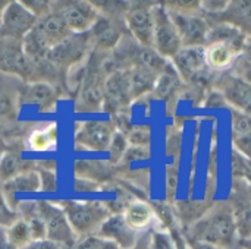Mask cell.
Instances as JSON below:
<instances>
[{
	"mask_svg": "<svg viewBox=\"0 0 251 249\" xmlns=\"http://www.w3.org/2000/svg\"><path fill=\"white\" fill-rule=\"evenodd\" d=\"M184 238L206 242L219 249H232L238 245L237 222L231 203H218L182 233Z\"/></svg>",
	"mask_w": 251,
	"mask_h": 249,
	"instance_id": "obj_1",
	"label": "cell"
},
{
	"mask_svg": "<svg viewBox=\"0 0 251 249\" xmlns=\"http://www.w3.org/2000/svg\"><path fill=\"white\" fill-rule=\"evenodd\" d=\"M72 32L66 28L65 22L54 12L37 21L35 26L22 38L24 53L32 60L46 59L47 53L68 38Z\"/></svg>",
	"mask_w": 251,
	"mask_h": 249,
	"instance_id": "obj_2",
	"label": "cell"
},
{
	"mask_svg": "<svg viewBox=\"0 0 251 249\" xmlns=\"http://www.w3.org/2000/svg\"><path fill=\"white\" fill-rule=\"evenodd\" d=\"M62 210L78 238L96 235L110 216L106 204L100 201H63Z\"/></svg>",
	"mask_w": 251,
	"mask_h": 249,
	"instance_id": "obj_3",
	"label": "cell"
},
{
	"mask_svg": "<svg viewBox=\"0 0 251 249\" xmlns=\"http://www.w3.org/2000/svg\"><path fill=\"white\" fill-rule=\"evenodd\" d=\"M153 21H154L153 50L160 57L172 60L182 48V41L169 12L162 3L153 4Z\"/></svg>",
	"mask_w": 251,
	"mask_h": 249,
	"instance_id": "obj_4",
	"label": "cell"
},
{
	"mask_svg": "<svg viewBox=\"0 0 251 249\" xmlns=\"http://www.w3.org/2000/svg\"><path fill=\"white\" fill-rule=\"evenodd\" d=\"M51 12L57 13L72 34L88 32L99 21V12L88 1H51Z\"/></svg>",
	"mask_w": 251,
	"mask_h": 249,
	"instance_id": "obj_5",
	"label": "cell"
},
{
	"mask_svg": "<svg viewBox=\"0 0 251 249\" xmlns=\"http://www.w3.org/2000/svg\"><path fill=\"white\" fill-rule=\"evenodd\" d=\"M91 43V34H71L62 43L54 45L46 56V59L56 66L60 72L71 69L72 66L78 65L84 56L88 53V47Z\"/></svg>",
	"mask_w": 251,
	"mask_h": 249,
	"instance_id": "obj_6",
	"label": "cell"
},
{
	"mask_svg": "<svg viewBox=\"0 0 251 249\" xmlns=\"http://www.w3.org/2000/svg\"><path fill=\"white\" fill-rule=\"evenodd\" d=\"M37 211L44 220L49 241L62 244L68 248L75 245L78 236L74 233L62 207L50 201H37Z\"/></svg>",
	"mask_w": 251,
	"mask_h": 249,
	"instance_id": "obj_7",
	"label": "cell"
},
{
	"mask_svg": "<svg viewBox=\"0 0 251 249\" xmlns=\"http://www.w3.org/2000/svg\"><path fill=\"white\" fill-rule=\"evenodd\" d=\"M125 23L134 40L146 48H153V4L151 3H132L128 4L125 12Z\"/></svg>",
	"mask_w": 251,
	"mask_h": 249,
	"instance_id": "obj_8",
	"label": "cell"
},
{
	"mask_svg": "<svg viewBox=\"0 0 251 249\" xmlns=\"http://www.w3.org/2000/svg\"><path fill=\"white\" fill-rule=\"evenodd\" d=\"M116 131L118 128L112 122H101V120L82 122L76 126L75 144L82 150L106 151L109 150V145Z\"/></svg>",
	"mask_w": 251,
	"mask_h": 249,
	"instance_id": "obj_9",
	"label": "cell"
},
{
	"mask_svg": "<svg viewBox=\"0 0 251 249\" xmlns=\"http://www.w3.org/2000/svg\"><path fill=\"white\" fill-rule=\"evenodd\" d=\"M94 59V65H88L85 73L82 75V88L81 98L78 106H82V110H100L103 104V91L104 82L107 78L106 62L100 63L99 59Z\"/></svg>",
	"mask_w": 251,
	"mask_h": 249,
	"instance_id": "obj_10",
	"label": "cell"
},
{
	"mask_svg": "<svg viewBox=\"0 0 251 249\" xmlns=\"http://www.w3.org/2000/svg\"><path fill=\"white\" fill-rule=\"evenodd\" d=\"M37 18L21 3L9 1L1 15L0 38L21 40L35 26Z\"/></svg>",
	"mask_w": 251,
	"mask_h": 249,
	"instance_id": "obj_11",
	"label": "cell"
},
{
	"mask_svg": "<svg viewBox=\"0 0 251 249\" xmlns=\"http://www.w3.org/2000/svg\"><path fill=\"white\" fill-rule=\"evenodd\" d=\"M169 15L178 29L182 47H206L207 37L210 32V23L207 18L204 19V16L199 13L182 15L169 12Z\"/></svg>",
	"mask_w": 251,
	"mask_h": 249,
	"instance_id": "obj_12",
	"label": "cell"
},
{
	"mask_svg": "<svg viewBox=\"0 0 251 249\" xmlns=\"http://www.w3.org/2000/svg\"><path fill=\"white\" fill-rule=\"evenodd\" d=\"M131 91L126 69H116L107 75L103 91V109L112 113L122 110L131 103Z\"/></svg>",
	"mask_w": 251,
	"mask_h": 249,
	"instance_id": "obj_13",
	"label": "cell"
},
{
	"mask_svg": "<svg viewBox=\"0 0 251 249\" xmlns=\"http://www.w3.org/2000/svg\"><path fill=\"white\" fill-rule=\"evenodd\" d=\"M218 91L234 110L251 116V82L238 75H226L218 81Z\"/></svg>",
	"mask_w": 251,
	"mask_h": 249,
	"instance_id": "obj_14",
	"label": "cell"
},
{
	"mask_svg": "<svg viewBox=\"0 0 251 249\" xmlns=\"http://www.w3.org/2000/svg\"><path fill=\"white\" fill-rule=\"evenodd\" d=\"M172 65L181 79L194 82V79L201 78L209 68L206 62V47H182L172 59Z\"/></svg>",
	"mask_w": 251,
	"mask_h": 249,
	"instance_id": "obj_15",
	"label": "cell"
},
{
	"mask_svg": "<svg viewBox=\"0 0 251 249\" xmlns=\"http://www.w3.org/2000/svg\"><path fill=\"white\" fill-rule=\"evenodd\" d=\"M57 98V88L47 82H29L19 90V103L24 106L37 107L40 112L53 110Z\"/></svg>",
	"mask_w": 251,
	"mask_h": 249,
	"instance_id": "obj_16",
	"label": "cell"
},
{
	"mask_svg": "<svg viewBox=\"0 0 251 249\" xmlns=\"http://www.w3.org/2000/svg\"><path fill=\"white\" fill-rule=\"evenodd\" d=\"M103 241H110L121 249H131L137 244V232L132 230L122 214H110L96 233Z\"/></svg>",
	"mask_w": 251,
	"mask_h": 249,
	"instance_id": "obj_17",
	"label": "cell"
},
{
	"mask_svg": "<svg viewBox=\"0 0 251 249\" xmlns=\"http://www.w3.org/2000/svg\"><path fill=\"white\" fill-rule=\"evenodd\" d=\"M213 18L216 22L226 23L238 29L246 37H251V0L229 1L228 7Z\"/></svg>",
	"mask_w": 251,
	"mask_h": 249,
	"instance_id": "obj_18",
	"label": "cell"
},
{
	"mask_svg": "<svg viewBox=\"0 0 251 249\" xmlns=\"http://www.w3.org/2000/svg\"><path fill=\"white\" fill-rule=\"evenodd\" d=\"M40 191V178L35 170H25L15 176L13 179L1 183L0 192L9 207L16 211L19 201H16V194L19 192H38Z\"/></svg>",
	"mask_w": 251,
	"mask_h": 249,
	"instance_id": "obj_19",
	"label": "cell"
},
{
	"mask_svg": "<svg viewBox=\"0 0 251 249\" xmlns=\"http://www.w3.org/2000/svg\"><path fill=\"white\" fill-rule=\"evenodd\" d=\"M116 18L106 16V18H99V21L94 23V26L90 29L91 40L96 41V45L101 50H109L113 48L115 45L119 44V41L124 37V31L121 26V22L115 21Z\"/></svg>",
	"mask_w": 251,
	"mask_h": 249,
	"instance_id": "obj_20",
	"label": "cell"
},
{
	"mask_svg": "<svg viewBox=\"0 0 251 249\" xmlns=\"http://www.w3.org/2000/svg\"><path fill=\"white\" fill-rule=\"evenodd\" d=\"M231 139L234 151L241 154L251 163V116L232 110Z\"/></svg>",
	"mask_w": 251,
	"mask_h": 249,
	"instance_id": "obj_21",
	"label": "cell"
},
{
	"mask_svg": "<svg viewBox=\"0 0 251 249\" xmlns=\"http://www.w3.org/2000/svg\"><path fill=\"white\" fill-rule=\"evenodd\" d=\"M241 48L243 47H240L237 44L222 43V41L207 44V47H206L207 66L213 70H218V72L228 69L229 66H232L237 56H240Z\"/></svg>",
	"mask_w": 251,
	"mask_h": 249,
	"instance_id": "obj_22",
	"label": "cell"
},
{
	"mask_svg": "<svg viewBox=\"0 0 251 249\" xmlns=\"http://www.w3.org/2000/svg\"><path fill=\"white\" fill-rule=\"evenodd\" d=\"M235 189H238V192L234 194L231 205L235 214L238 241H246L251 238V201L246 192V183L241 186L240 183H235Z\"/></svg>",
	"mask_w": 251,
	"mask_h": 249,
	"instance_id": "obj_23",
	"label": "cell"
},
{
	"mask_svg": "<svg viewBox=\"0 0 251 249\" xmlns=\"http://www.w3.org/2000/svg\"><path fill=\"white\" fill-rule=\"evenodd\" d=\"M126 72H128L129 91H131L132 100L154 90L159 73L153 70L151 68L146 65H135L132 68H126Z\"/></svg>",
	"mask_w": 251,
	"mask_h": 249,
	"instance_id": "obj_24",
	"label": "cell"
},
{
	"mask_svg": "<svg viewBox=\"0 0 251 249\" xmlns=\"http://www.w3.org/2000/svg\"><path fill=\"white\" fill-rule=\"evenodd\" d=\"M122 216L125 219V223L135 232H141L150 227V225L156 217L153 207L140 200H134L128 203L125 210L122 211Z\"/></svg>",
	"mask_w": 251,
	"mask_h": 249,
	"instance_id": "obj_25",
	"label": "cell"
},
{
	"mask_svg": "<svg viewBox=\"0 0 251 249\" xmlns=\"http://www.w3.org/2000/svg\"><path fill=\"white\" fill-rule=\"evenodd\" d=\"M59 141V132L57 126L54 123L44 125L43 128H38L32 131L28 136V147L32 151L43 153V151H51L56 148Z\"/></svg>",
	"mask_w": 251,
	"mask_h": 249,
	"instance_id": "obj_26",
	"label": "cell"
},
{
	"mask_svg": "<svg viewBox=\"0 0 251 249\" xmlns=\"http://www.w3.org/2000/svg\"><path fill=\"white\" fill-rule=\"evenodd\" d=\"M75 175L79 179L93 181L96 183H100L103 181H107L110 176L109 164L94 161V160H78L75 161Z\"/></svg>",
	"mask_w": 251,
	"mask_h": 249,
	"instance_id": "obj_27",
	"label": "cell"
},
{
	"mask_svg": "<svg viewBox=\"0 0 251 249\" xmlns=\"http://www.w3.org/2000/svg\"><path fill=\"white\" fill-rule=\"evenodd\" d=\"M6 232H7L9 241L18 249H24L32 242L29 227H28L26 222L22 219H19L16 223H13L10 227H7Z\"/></svg>",
	"mask_w": 251,
	"mask_h": 249,
	"instance_id": "obj_28",
	"label": "cell"
},
{
	"mask_svg": "<svg viewBox=\"0 0 251 249\" xmlns=\"http://www.w3.org/2000/svg\"><path fill=\"white\" fill-rule=\"evenodd\" d=\"M24 163L21 161V158L15 154H4L0 160V179L4 182L13 179L15 176H18L19 173L25 172L22 170Z\"/></svg>",
	"mask_w": 251,
	"mask_h": 249,
	"instance_id": "obj_29",
	"label": "cell"
},
{
	"mask_svg": "<svg viewBox=\"0 0 251 249\" xmlns=\"http://www.w3.org/2000/svg\"><path fill=\"white\" fill-rule=\"evenodd\" d=\"M129 148V144H128V139H126V135L122 132V131H116V134L113 135L112 138V142L109 145V158H110V163H118L124 158L126 150Z\"/></svg>",
	"mask_w": 251,
	"mask_h": 249,
	"instance_id": "obj_30",
	"label": "cell"
},
{
	"mask_svg": "<svg viewBox=\"0 0 251 249\" xmlns=\"http://www.w3.org/2000/svg\"><path fill=\"white\" fill-rule=\"evenodd\" d=\"M128 144L131 147H137V148H149L150 145V139H151V132L149 126H137L132 128L128 135H126Z\"/></svg>",
	"mask_w": 251,
	"mask_h": 249,
	"instance_id": "obj_31",
	"label": "cell"
},
{
	"mask_svg": "<svg viewBox=\"0 0 251 249\" xmlns=\"http://www.w3.org/2000/svg\"><path fill=\"white\" fill-rule=\"evenodd\" d=\"M169 12L182 13V15H193L201 10V1L199 0H176V1H166L162 3Z\"/></svg>",
	"mask_w": 251,
	"mask_h": 249,
	"instance_id": "obj_32",
	"label": "cell"
},
{
	"mask_svg": "<svg viewBox=\"0 0 251 249\" xmlns=\"http://www.w3.org/2000/svg\"><path fill=\"white\" fill-rule=\"evenodd\" d=\"M240 78L251 82V37H246L240 53Z\"/></svg>",
	"mask_w": 251,
	"mask_h": 249,
	"instance_id": "obj_33",
	"label": "cell"
},
{
	"mask_svg": "<svg viewBox=\"0 0 251 249\" xmlns=\"http://www.w3.org/2000/svg\"><path fill=\"white\" fill-rule=\"evenodd\" d=\"M150 249H176L171 233L156 230L150 233Z\"/></svg>",
	"mask_w": 251,
	"mask_h": 249,
	"instance_id": "obj_34",
	"label": "cell"
},
{
	"mask_svg": "<svg viewBox=\"0 0 251 249\" xmlns=\"http://www.w3.org/2000/svg\"><path fill=\"white\" fill-rule=\"evenodd\" d=\"M18 220H19L18 213L9 207V204L6 203V200L3 198V195L0 192V227L7 229Z\"/></svg>",
	"mask_w": 251,
	"mask_h": 249,
	"instance_id": "obj_35",
	"label": "cell"
},
{
	"mask_svg": "<svg viewBox=\"0 0 251 249\" xmlns=\"http://www.w3.org/2000/svg\"><path fill=\"white\" fill-rule=\"evenodd\" d=\"M37 19H41L44 16H47L51 12V1H46V0H25L21 1Z\"/></svg>",
	"mask_w": 251,
	"mask_h": 249,
	"instance_id": "obj_36",
	"label": "cell"
},
{
	"mask_svg": "<svg viewBox=\"0 0 251 249\" xmlns=\"http://www.w3.org/2000/svg\"><path fill=\"white\" fill-rule=\"evenodd\" d=\"M40 178V191L43 192H54L57 188V179L56 173L50 169H40L38 172Z\"/></svg>",
	"mask_w": 251,
	"mask_h": 249,
	"instance_id": "obj_37",
	"label": "cell"
},
{
	"mask_svg": "<svg viewBox=\"0 0 251 249\" xmlns=\"http://www.w3.org/2000/svg\"><path fill=\"white\" fill-rule=\"evenodd\" d=\"M229 1L228 0H206V1H201V10L207 12L209 16H216L219 13H222L226 7H228Z\"/></svg>",
	"mask_w": 251,
	"mask_h": 249,
	"instance_id": "obj_38",
	"label": "cell"
},
{
	"mask_svg": "<svg viewBox=\"0 0 251 249\" xmlns=\"http://www.w3.org/2000/svg\"><path fill=\"white\" fill-rule=\"evenodd\" d=\"M74 188H75V191H78V192H94V191H99V189H100V183H96V182L87 181V179L75 178Z\"/></svg>",
	"mask_w": 251,
	"mask_h": 249,
	"instance_id": "obj_39",
	"label": "cell"
},
{
	"mask_svg": "<svg viewBox=\"0 0 251 249\" xmlns=\"http://www.w3.org/2000/svg\"><path fill=\"white\" fill-rule=\"evenodd\" d=\"M179 147H181V134L179 132H172L168 135V139H166V153L168 154H176L179 151Z\"/></svg>",
	"mask_w": 251,
	"mask_h": 249,
	"instance_id": "obj_40",
	"label": "cell"
},
{
	"mask_svg": "<svg viewBox=\"0 0 251 249\" xmlns=\"http://www.w3.org/2000/svg\"><path fill=\"white\" fill-rule=\"evenodd\" d=\"M24 249H71L62 244H57V242H53V241H49V239H43V241H35V242H31L28 247H25Z\"/></svg>",
	"mask_w": 251,
	"mask_h": 249,
	"instance_id": "obj_41",
	"label": "cell"
},
{
	"mask_svg": "<svg viewBox=\"0 0 251 249\" xmlns=\"http://www.w3.org/2000/svg\"><path fill=\"white\" fill-rule=\"evenodd\" d=\"M206 106H209V107H221V106H224V104H226V101H225V98H224V95L216 90V91H213V92H210L209 94V97H206Z\"/></svg>",
	"mask_w": 251,
	"mask_h": 249,
	"instance_id": "obj_42",
	"label": "cell"
},
{
	"mask_svg": "<svg viewBox=\"0 0 251 249\" xmlns=\"http://www.w3.org/2000/svg\"><path fill=\"white\" fill-rule=\"evenodd\" d=\"M185 241V245L187 249H219L210 244H206V242H199V241H193V239H188V238H184Z\"/></svg>",
	"mask_w": 251,
	"mask_h": 249,
	"instance_id": "obj_43",
	"label": "cell"
},
{
	"mask_svg": "<svg viewBox=\"0 0 251 249\" xmlns=\"http://www.w3.org/2000/svg\"><path fill=\"white\" fill-rule=\"evenodd\" d=\"M0 249H18L9 241L6 229H1V227H0Z\"/></svg>",
	"mask_w": 251,
	"mask_h": 249,
	"instance_id": "obj_44",
	"label": "cell"
},
{
	"mask_svg": "<svg viewBox=\"0 0 251 249\" xmlns=\"http://www.w3.org/2000/svg\"><path fill=\"white\" fill-rule=\"evenodd\" d=\"M131 249H150V233L140 236L137 239V244Z\"/></svg>",
	"mask_w": 251,
	"mask_h": 249,
	"instance_id": "obj_45",
	"label": "cell"
},
{
	"mask_svg": "<svg viewBox=\"0 0 251 249\" xmlns=\"http://www.w3.org/2000/svg\"><path fill=\"white\" fill-rule=\"evenodd\" d=\"M99 249H121V248H119L116 244L110 242V241H103V239H101Z\"/></svg>",
	"mask_w": 251,
	"mask_h": 249,
	"instance_id": "obj_46",
	"label": "cell"
},
{
	"mask_svg": "<svg viewBox=\"0 0 251 249\" xmlns=\"http://www.w3.org/2000/svg\"><path fill=\"white\" fill-rule=\"evenodd\" d=\"M238 245L241 249H251V238L246 241H238Z\"/></svg>",
	"mask_w": 251,
	"mask_h": 249,
	"instance_id": "obj_47",
	"label": "cell"
},
{
	"mask_svg": "<svg viewBox=\"0 0 251 249\" xmlns=\"http://www.w3.org/2000/svg\"><path fill=\"white\" fill-rule=\"evenodd\" d=\"M7 3H9V1L0 0V25H1V15H3V10H4V7L7 6Z\"/></svg>",
	"mask_w": 251,
	"mask_h": 249,
	"instance_id": "obj_48",
	"label": "cell"
},
{
	"mask_svg": "<svg viewBox=\"0 0 251 249\" xmlns=\"http://www.w3.org/2000/svg\"><path fill=\"white\" fill-rule=\"evenodd\" d=\"M246 192H247V197H249V200L251 201V185L246 181Z\"/></svg>",
	"mask_w": 251,
	"mask_h": 249,
	"instance_id": "obj_49",
	"label": "cell"
},
{
	"mask_svg": "<svg viewBox=\"0 0 251 249\" xmlns=\"http://www.w3.org/2000/svg\"><path fill=\"white\" fill-rule=\"evenodd\" d=\"M244 181H247V182H249V183L251 185V173L249 175V176H247V178H246V179H244Z\"/></svg>",
	"mask_w": 251,
	"mask_h": 249,
	"instance_id": "obj_50",
	"label": "cell"
},
{
	"mask_svg": "<svg viewBox=\"0 0 251 249\" xmlns=\"http://www.w3.org/2000/svg\"><path fill=\"white\" fill-rule=\"evenodd\" d=\"M232 249H241V248H240V245H237L235 248H232Z\"/></svg>",
	"mask_w": 251,
	"mask_h": 249,
	"instance_id": "obj_51",
	"label": "cell"
}]
</instances>
